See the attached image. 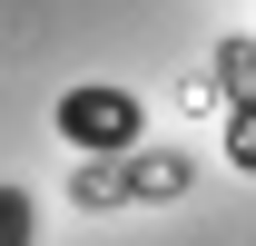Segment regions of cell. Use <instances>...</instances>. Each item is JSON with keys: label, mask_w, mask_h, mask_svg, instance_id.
I'll use <instances>...</instances> for the list:
<instances>
[{"label": "cell", "mask_w": 256, "mask_h": 246, "mask_svg": "<svg viewBox=\"0 0 256 246\" xmlns=\"http://www.w3.org/2000/svg\"><path fill=\"white\" fill-rule=\"evenodd\" d=\"M138 128H148V108H138L128 89H108V79H89V89H60V138H69V148L118 158V148H138Z\"/></svg>", "instance_id": "1"}, {"label": "cell", "mask_w": 256, "mask_h": 246, "mask_svg": "<svg viewBox=\"0 0 256 246\" xmlns=\"http://www.w3.org/2000/svg\"><path fill=\"white\" fill-rule=\"evenodd\" d=\"M40 236V207H30V187H0V246H30Z\"/></svg>", "instance_id": "2"}]
</instances>
